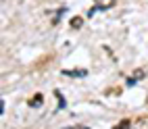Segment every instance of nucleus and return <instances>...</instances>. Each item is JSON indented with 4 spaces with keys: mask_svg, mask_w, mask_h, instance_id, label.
Masks as SVG:
<instances>
[{
    "mask_svg": "<svg viewBox=\"0 0 148 129\" xmlns=\"http://www.w3.org/2000/svg\"><path fill=\"white\" fill-rule=\"evenodd\" d=\"M42 102H44V98H42V94H38V96H34V98H32V100H29L27 104H29V106L34 108V106H42Z\"/></svg>",
    "mask_w": 148,
    "mask_h": 129,
    "instance_id": "nucleus-1",
    "label": "nucleus"
},
{
    "mask_svg": "<svg viewBox=\"0 0 148 129\" xmlns=\"http://www.w3.org/2000/svg\"><path fill=\"white\" fill-rule=\"evenodd\" d=\"M82 25H84V17H73L71 19V27L73 29H79Z\"/></svg>",
    "mask_w": 148,
    "mask_h": 129,
    "instance_id": "nucleus-2",
    "label": "nucleus"
},
{
    "mask_svg": "<svg viewBox=\"0 0 148 129\" xmlns=\"http://www.w3.org/2000/svg\"><path fill=\"white\" fill-rule=\"evenodd\" d=\"M65 75H75V77H82V75H86L88 71H63Z\"/></svg>",
    "mask_w": 148,
    "mask_h": 129,
    "instance_id": "nucleus-3",
    "label": "nucleus"
},
{
    "mask_svg": "<svg viewBox=\"0 0 148 129\" xmlns=\"http://www.w3.org/2000/svg\"><path fill=\"white\" fill-rule=\"evenodd\" d=\"M127 125H130V123H127V121H123V123H121L119 127H117V129H127Z\"/></svg>",
    "mask_w": 148,
    "mask_h": 129,
    "instance_id": "nucleus-4",
    "label": "nucleus"
}]
</instances>
